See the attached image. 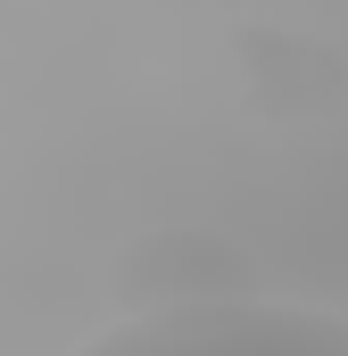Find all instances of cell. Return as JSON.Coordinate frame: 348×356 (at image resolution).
<instances>
[{
  "mask_svg": "<svg viewBox=\"0 0 348 356\" xmlns=\"http://www.w3.org/2000/svg\"><path fill=\"white\" fill-rule=\"evenodd\" d=\"M224 290H258V257L232 232H216V224H150L141 241H125L108 257L116 315L191 307V298H224Z\"/></svg>",
  "mask_w": 348,
  "mask_h": 356,
  "instance_id": "2",
  "label": "cell"
},
{
  "mask_svg": "<svg viewBox=\"0 0 348 356\" xmlns=\"http://www.w3.org/2000/svg\"><path fill=\"white\" fill-rule=\"evenodd\" d=\"M232 67L249 108L274 124H315L348 108V42L315 25H241L232 33Z\"/></svg>",
  "mask_w": 348,
  "mask_h": 356,
  "instance_id": "3",
  "label": "cell"
},
{
  "mask_svg": "<svg viewBox=\"0 0 348 356\" xmlns=\"http://www.w3.org/2000/svg\"><path fill=\"white\" fill-rule=\"evenodd\" d=\"M91 348H348V315L265 298L258 282V290H224V298H191V307L116 315Z\"/></svg>",
  "mask_w": 348,
  "mask_h": 356,
  "instance_id": "1",
  "label": "cell"
}]
</instances>
